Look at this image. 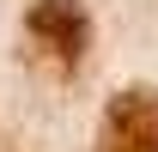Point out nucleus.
Segmentation results:
<instances>
[{"label":"nucleus","instance_id":"2","mask_svg":"<svg viewBox=\"0 0 158 152\" xmlns=\"http://www.w3.org/2000/svg\"><path fill=\"white\" fill-rule=\"evenodd\" d=\"M98 152H158V85H122L110 97Z\"/></svg>","mask_w":158,"mask_h":152},{"label":"nucleus","instance_id":"1","mask_svg":"<svg viewBox=\"0 0 158 152\" xmlns=\"http://www.w3.org/2000/svg\"><path fill=\"white\" fill-rule=\"evenodd\" d=\"M24 43L31 55L49 67V73H79L85 67V49H91V19L79 0H31L24 12Z\"/></svg>","mask_w":158,"mask_h":152}]
</instances>
